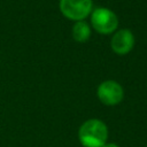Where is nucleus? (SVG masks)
<instances>
[{"instance_id": "1", "label": "nucleus", "mask_w": 147, "mask_h": 147, "mask_svg": "<svg viewBox=\"0 0 147 147\" xmlns=\"http://www.w3.org/2000/svg\"><path fill=\"white\" fill-rule=\"evenodd\" d=\"M79 141L84 147H102L107 142V125L96 118L85 121L78 131Z\"/></svg>"}, {"instance_id": "2", "label": "nucleus", "mask_w": 147, "mask_h": 147, "mask_svg": "<svg viewBox=\"0 0 147 147\" xmlns=\"http://www.w3.org/2000/svg\"><path fill=\"white\" fill-rule=\"evenodd\" d=\"M91 23L99 33L110 34L117 29L118 18L113 10L99 7L91 13Z\"/></svg>"}, {"instance_id": "3", "label": "nucleus", "mask_w": 147, "mask_h": 147, "mask_svg": "<svg viewBox=\"0 0 147 147\" xmlns=\"http://www.w3.org/2000/svg\"><path fill=\"white\" fill-rule=\"evenodd\" d=\"M92 0H60V10L69 20L83 21L92 13Z\"/></svg>"}, {"instance_id": "4", "label": "nucleus", "mask_w": 147, "mask_h": 147, "mask_svg": "<svg viewBox=\"0 0 147 147\" xmlns=\"http://www.w3.org/2000/svg\"><path fill=\"white\" fill-rule=\"evenodd\" d=\"M99 100L106 106H115L123 100V87L115 80L102 82L96 90Z\"/></svg>"}, {"instance_id": "5", "label": "nucleus", "mask_w": 147, "mask_h": 147, "mask_svg": "<svg viewBox=\"0 0 147 147\" xmlns=\"http://www.w3.org/2000/svg\"><path fill=\"white\" fill-rule=\"evenodd\" d=\"M134 45L133 33L129 29H121L113 34L110 46L111 49L118 55H125L131 52Z\"/></svg>"}, {"instance_id": "6", "label": "nucleus", "mask_w": 147, "mask_h": 147, "mask_svg": "<svg viewBox=\"0 0 147 147\" xmlns=\"http://www.w3.org/2000/svg\"><path fill=\"white\" fill-rule=\"evenodd\" d=\"M91 36V28L85 21H77L72 26V38L77 42H85Z\"/></svg>"}, {"instance_id": "7", "label": "nucleus", "mask_w": 147, "mask_h": 147, "mask_svg": "<svg viewBox=\"0 0 147 147\" xmlns=\"http://www.w3.org/2000/svg\"><path fill=\"white\" fill-rule=\"evenodd\" d=\"M102 147H119V146H118V145H116V144H114V142H109V144H107V142H106Z\"/></svg>"}]
</instances>
